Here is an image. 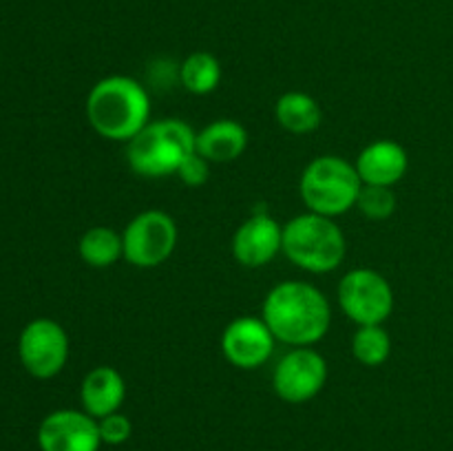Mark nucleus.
Masks as SVG:
<instances>
[{
  "instance_id": "9",
  "label": "nucleus",
  "mask_w": 453,
  "mask_h": 451,
  "mask_svg": "<svg viewBox=\"0 0 453 451\" xmlns=\"http://www.w3.org/2000/svg\"><path fill=\"white\" fill-rule=\"evenodd\" d=\"M18 356L22 367L35 378H53L60 374L69 358V336L60 323L35 318L18 339Z\"/></svg>"
},
{
  "instance_id": "10",
  "label": "nucleus",
  "mask_w": 453,
  "mask_h": 451,
  "mask_svg": "<svg viewBox=\"0 0 453 451\" xmlns=\"http://www.w3.org/2000/svg\"><path fill=\"white\" fill-rule=\"evenodd\" d=\"M277 339L264 318L239 317L226 325L221 334V354L239 370H257L265 365L274 352Z\"/></svg>"
},
{
  "instance_id": "20",
  "label": "nucleus",
  "mask_w": 453,
  "mask_h": 451,
  "mask_svg": "<svg viewBox=\"0 0 453 451\" xmlns=\"http://www.w3.org/2000/svg\"><path fill=\"white\" fill-rule=\"evenodd\" d=\"M357 208L367 217V219L383 221L394 215L396 210V195L388 186H370L363 184L361 193H358Z\"/></svg>"
},
{
  "instance_id": "4",
  "label": "nucleus",
  "mask_w": 453,
  "mask_h": 451,
  "mask_svg": "<svg viewBox=\"0 0 453 451\" xmlns=\"http://www.w3.org/2000/svg\"><path fill=\"white\" fill-rule=\"evenodd\" d=\"M345 250V234L332 217L308 210L283 226L281 252L305 272H332L343 264Z\"/></svg>"
},
{
  "instance_id": "21",
  "label": "nucleus",
  "mask_w": 453,
  "mask_h": 451,
  "mask_svg": "<svg viewBox=\"0 0 453 451\" xmlns=\"http://www.w3.org/2000/svg\"><path fill=\"white\" fill-rule=\"evenodd\" d=\"M97 429H100L102 445H111V447L124 445L133 433L131 420H128V416L119 414V411L97 420Z\"/></svg>"
},
{
  "instance_id": "18",
  "label": "nucleus",
  "mask_w": 453,
  "mask_h": 451,
  "mask_svg": "<svg viewBox=\"0 0 453 451\" xmlns=\"http://www.w3.org/2000/svg\"><path fill=\"white\" fill-rule=\"evenodd\" d=\"M181 87L193 96H208L221 82V65L212 53L195 51L180 66Z\"/></svg>"
},
{
  "instance_id": "13",
  "label": "nucleus",
  "mask_w": 453,
  "mask_h": 451,
  "mask_svg": "<svg viewBox=\"0 0 453 451\" xmlns=\"http://www.w3.org/2000/svg\"><path fill=\"white\" fill-rule=\"evenodd\" d=\"M354 166H357L363 184L392 188L407 175L410 157H407L405 146L398 144V141L376 140L358 153Z\"/></svg>"
},
{
  "instance_id": "12",
  "label": "nucleus",
  "mask_w": 453,
  "mask_h": 451,
  "mask_svg": "<svg viewBox=\"0 0 453 451\" xmlns=\"http://www.w3.org/2000/svg\"><path fill=\"white\" fill-rule=\"evenodd\" d=\"M283 246V226L268 212L248 217L233 237V256L246 268H261L277 259Z\"/></svg>"
},
{
  "instance_id": "2",
  "label": "nucleus",
  "mask_w": 453,
  "mask_h": 451,
  "mask_svg": "<svg viewBox=\"0 0 453 451\" xmlns=\"http://www.w3.org/2000/svg\"><path fill=\"white\" fill-rule=\"evenodd\" d=\"M87 119L104 140L131 141L150 122V97L135 78L109 75L88 91Z\"/></svg>"
},
{
  "instance_id": "6",
  "label": "nucleus",
  "mask_w": 453,
  "mask_h": 451,
  "mask_svg": "<svg viewBox=\"0 0 453 451\" xmlns=\"http://www.w3.org/2000/svg\"><path fill=\"white\" fill-rule=\"evenodd\" d=\"M339 305L357 325H383L394 312V290L388 279L372 268L349 270L339 283Z\"/></svg>"
},
{
  "instance_id": "16",
  "label": "nucleus",
  "mask_w": 453,
  "mask_h": 451,
  "mask_svg": "<svg viewBox=\"0 0 453 451\" xmlns=\"http://www.w3.org/2000/svg\"><path fill=\"white\" fill-rule=\"evenodd\" d=\"M274 118L279 126L292 135H308L321 126V106L303 91H288L274 104Z\"/></svg>"
},
{
  "instance_id": "1",
  "label": "nucleus",
  "mask_w": 453,
  "mask_h": 451,
  "mask_svg": "<svg viewBox=\"0 0 453 451\" xmlns=\"http://www.w3.org/2000/svg\"><path fill=\"white\" fill-rule=\"evenodd\" d=\"M261 318L281 343L312 348L330 330L332 308L327 296L312 283L283 281L264 299Z\"/></svg>"
},
{
  "instance_id": "22",
  "label": "nucleus",
  "mask_w": 453,
  "mask_h": 451,
  "mask_svg": "<svg viewBox=\"0 0 453 451\" xmlns=\"http://www.w3.org/2000/svg\"><path fill=\"white\" fill-rule=\"evenodd\" d=\"M177 177L181 180V184L190 186V188H199V186L206 184L208 177H211V162L195 150V153L188 155V157L181 162V166L177 168Z\"/></svg>"
},
{
  "instance_id": "19",
  "label": "nucleus",
  "mask_w": 453,
  "mask_h": 451,
  "mask_svg": "<svg viewBox=\"0 0 453 451\" xmlns=\"http://www.w3.org/2000/svg\"><path fill=\"white\" fill-rule=\"evenodd\" d=\"M349 345L354 358L365 367H380L392 354V339L383 325H358Z\"/></svg>"
},
{
  "instance_id": "3",
  "label": "nucleus",
  "mask_w": 453,
  "mask_h": 451,
  "mask_svg": "<svg viewBox=\"0 0 453 451\" xmlns=\"http://www.w3.org/2000/svg\"><path fill=\"white\" fill-rule=\"evenodd\" d=\"M127 144V162L131 171L140 177L159 180L177 175L181 162L195 153L197 133L184 119L164 118L146 124Z\"/></svg>"
},
{
  "instance_id": "8",
  "label": "nucleus",
  "mask_w": 453,
  "mask_h": 451,
  "mask_svg": "<svg viewBox=\"0 0 453 451\" xmlns=\"http://www.w3.org/2000/svg\"><path fill=\"white\" fill-rule=\"evenodd\" d=\"M327 383V363L317 349L295 348L274 365L273 389L281 401L301 405L321 394Z\"/></svg>"
},
{
  "instance_id": "17",
  "label": "nucleus",
  "mask_w": 453,
  "mask_h": 451,
  "mask_svg": "<svg viewBox=\"0 0 453 451\" xmlns=\"http://www.w3.org/2000/svg\"><path fill=\"white\" fill-rule=\"evenodd\" d=\"M78 252L91 268H111L124 256L122 234L109 226H93L80 237Z\"/></svg>"
},
{
  "instance_id": "5",
  "label": "nucleus",
  "mask_w": 453,
  "mask_h": 451,
  "mask_svg": "<svg viewBox=\"0 0 453 451\" xmlns=\"http://www.w3.org/2000/svg\"><path fill=\"white\" fill-rule=\"evenodd\" d=\"M363 181L354 164L339 155H321L303 168L299 195L310 212L323 217H341L357 206Z\"/></svg>"
},
{
  "instance_id": "14",
  "label": "nucleus",
  "mask_w": 453,
  "mask_h": 451,
  "mask_svg": "<svg viewBox=\"0 0 453 451\" xmlns=\"http://www.w3.org/2000/svg\"><path fill=\"white\" fill-rule=\"evenodd\" d=\"M127 398V383L124 376L111 365H97L84 376L80 387V402L82 409L96 420L115 414Z\"/></svg>"
},
{
  "instance_id": "7",
  "label": "nucleus",
  "mask_w": 453,
  "mask_h": 451,
  "mask_svg": "<svg viewBox=\"0 0 453 451\" xmlns=\"http://www.w3.org/2000/svg\"><path fill=\"white\" fill-rule=\"evenodd\" d=\"M124 259L135 268H157L177 246V224L168 212L150 208L128 221L122 233Z\"/></svg>"
},
{
  "instance_id": "11",
  "label": "nucleus",
  "mask_w": 453,
  "mask_h": 451,
  "mask_svg": "<svg viewBox=\"0 0 453 451\" xmlns=\"http://www.w3.org/2000/svg\"><path fill=\"white\" fill-rule=\"evenodd\" d=\"M38 445L42 451H100L97 420L84 409L51 411L38 427Z\"/></svg>"
},
{
  "instance_id": "15",
  "label": "nucleus",
  "mask_w": 453,
  "mask_h": 451,
  "mask_svg": "<svg viewBox=\"0 0 453 451\" xmlns=\"http://www.w3.org/2000/svg\"><path fill=\"white\" fill-rule=\"evenodd\" d=\"M248 149V131L237 119H215L197 133V150L208 162H233Z\"/></svg>"
}]
</instances>
